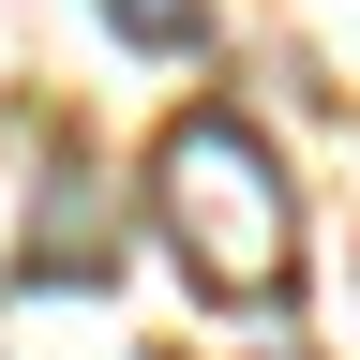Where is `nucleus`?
<instances>
[{
	"mask_svg": "<svg viewBox=\"0 0 360 360\" xmlns=\"http://www.w3.org/2000/svg\"><path fill=\"white\" fill-rule=\"evenodd\" d=\"M105 30H120V45H195L210 0H105Z\"/></svg>",
	"mask_w": 360,
	"mask_h": 360,
	"instance_id": "3",
	"label": "nucleus"
},
{
	"mask_svg": "<svg viewBox=\"0 0 360 360\" xmlns=\"http://www.w3.org/2000/svg\"><path fill=\"white\" fill-rule=\"evenodd\" d=\"M150 210H165L180 270H195L225 315L285 300V270H300V195H285V165H270V135H255L240 105H180V120H165Z\"/></svg>",
	"mask_w": 360,
	"mask_h": 360,
	"instance_id": "1",
	"label": "nucleus"
},
{
	"mask_svg": "<svg viewBox=\"0 0 360 360\" xmlns=\"http://www.w3.org/2000/svg\"><path fill=\"white\" fill-rule=\"evenodd\" d=\"M30 270H105V195H90V180H45V210H30Z\"/></svg>",
	"mask_w": 360,
	"mask_h": 360,
	"instance_id": "2",
	"label": "nucleus"
}]
</instances>
